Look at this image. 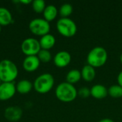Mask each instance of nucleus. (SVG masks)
<instances>
[{
	"instance_id": "obj_15",
	"label": "nucleus",
	"mask_w": 122,
	"mask_h": 122,
	"mask_svg": "<svg viewBox=\"0 0 122 122\" xmlns=\"http://www.w3.org/2000/svg\"><path fill=\"white\" fill-rule=\"evenodd\" d=\"M33 86L34 85L30 81L27 79H22L16 84V89L18 93L21 94H26L31 91Z\"/></svg>"
},
{
	"instance_id": "obj_13",
	"label": "nucleus",
	"mask_w": 122,
	"mask_h": 122,
	"mask_svg": "<svg viewBox=\"0 0 122 122\" xmlns=\"http://www.w3.org/2000/svg\"><path fill=\"white\" fill-rule=\"evenodd\" d=\"M56 43V39L55 37L51 34H48L43 36H41V39L39 40V44L41 46V48L42 49L49 50L50 49L53 48Z\"/></svg>"
},
{
	"instance_id": "obj_21",
	"label": "nucleus",
	"mask_w": 122,
	"mask_h": 122,
	"mask_svg": "<svg viewBox=\"0 0 122 122\" xmlns=\"http://www.w3.org/2000/svg\"><path fill=\"white\" fill-rule=\"evenodd\" d=\"M36 56L39 58L40 62H43V63H48L52 59L51 52L49 50L42 49L39 51V52Z\"/></svg>"
},
{
	"instance_id": "obj_3",
	"label": "nucleus",
	"mask_w": 122,
	"mask_h": 122,
	"mask_svg": "<svg viewBox=\"0 0 122 122\" xmlns=\"http://www.w3.org/2000/svg\"><path fill=\"white\" fill-rule=\"evenodd\" d=\"M107 59L108 54L107 50L102 46H96L89 52L86 61L89 65L94 68H97L104 66L107 63Z\"/></svg>"
},
{
	"instance_id": "obj_7",
	"label": "nucleus",
	"mask_w": 122,
	"mask_h": 122,
	"mask_svg": "<svg viewBox=\"0 0 122 122\" xmlns=\"http://www.w3.org/2000/svg\"><path fill=\"white\" fill-rule=\"evenodd\" d=\"M21 51L26 56H36L39 51L41 49L39 41L32 38H26L25 39L21 45Z\"/></svg>"
},
{
	"instance_id": "obj_27",
	"label": "nucleus",
	"mask_w": 122,
	"mask_h": 122,
	"mask_svg": "<svg viewBox=\"0 0 122 122\" xmlns=\"http://www.w3.org/2000/svg\"><path fill=\"white\" fill-rule=\"evenodd\" d=\"M120 61H121V63L122 64V54H121V56H120Z\"/></svg>"
},
{
	"instance_id": "obj_2",
	"label": "nucleus",
	"mask_w": 122,
	"mask_h": 122,
	"mask_svg": "<svg viewBox=\"0 0 122 122\" xmlns=\"http://www.w3.org/2000/svg\"><path fill=\"white\" fill-rule=\"evenodd\" d=\"M16 65L9 59L0 61V79L1 82H14L18 76Z\"/></svg>"
},
{
	"instance_id": "obj_25",
	"label": "nucleus",
	"mask_w": 122,
	"mask_h": 122,
	"mask_svg": "<svg viewBox=\"0 0 122 122\" xmlns=\"http://www.w3.org/2000/svg\"><path fill=\"white\" fill-rule=\"evenodd\" d=\"M114 122L112 119H109V118H105V119H101L99 122Z\"/></svg>"
},
{
	"instance_id": "obj_19",
	"label": "nucleus",
	"mask_w": 122,
	"mask_h": 122,
	"mask_svg": "<svg viewBox=\"0 0 122 122\" xmlns=\"http://www.w3.org/2000/svg\"><path fill=\"white\" fill-rule=\"evenodd\" d=\"M108 95L114 99H119L122 97V87L119 84L111 86L108 89Z\"/></svg>"
},
{
	"instance_id": "obj_4",
	"label": "nucleus",
	"mask_w": 122,
	"mask_h": 122,
	"mask_svg": "<svg viewBox=\"0 0 122 122\" xmlns=\"http://www.w3.org/2000/svg\"><path fill=\"white\" fill-rule=\"evenodd\" d=\"M54 85V78L49 73H44L36 78L34 82L35 91L39 94L49 92Z\"/></svg>"
},
{
	"instance_id": "obj_26",
	"label": "nucleus",
	"mask_w": 122,
	"mask_h": 122,
	"mask_svg": "<svg viewBox=\"0 0 122 122\" xmlns=\"http://www.w3.org/2000/svg\"><path fill=\"white\" fill-rule=\"evenodd\" d=\"M19 2H21L22 4H30V3H32V1H31V0H26V1L21 0V1H19Z\"/></svg>"
},
{
	"instance_id": "obj_6",
	"label": "nucleus",
	"mask_w": 122,
	"mask_h": 122,
	"mask_svg": "<svg viewBox=\"0 0 122 122\" xmlns=\"http://www.w3.org/2000/svg\"><path fill=\"white\" fill-rule=\"evenodd\" d=\"M29 28L32 34L40 36H43L46 34H49L51 29L49 22L44 19L41 18L32 19L29 22Z\"/></svg>"
},
{
	"instance_id": "obj_23",
	"label": "nucleus",
	"mask_w": 122,
	"mask_h": 122,
	"mask_svg": "<svg viewBox=\"0 0 122 122\" xmlns=\"http://www.w3.org/2000/svg\"><path fill=\"white\" fill-rule=\"evenodd\" d=\"M77 92L78 95L83 99H86L91 96V91L87 87H82Z\"/></svg>"
},
{
	"instance_id": "obj_28",
	"label": "nucleus",
	"mask_w": 122,
	"mask_h": 122,
	"mask_svg": "<svg viewBox=\"0 0 122 122\" xmlns=\"http://www.w3.org/2000/svg\"><path fill=\"white\" fill-rule=\"evenodd\" d=\"M1 26L0 25V33H1Z\"/></svg>"
},
{
	"instance_id": "obj_8",
	"label": "nucleus",
	"mask_w": 122,
	"mask_h": 122,
	"mask_svg": "<svg viewBox=\"0 0 122 122\" xmlns=\"http://www.w3.org/2000/svg\"><path fill=\"white\" fill-rule=\"evenodd\" d=\"M16 92L14 82H1L0 84V100L6 101L11 99Z\"/></svg>"
},
{
	"instance_id": "obj_24",
	"label": "nucleus",
	"mask_w": 122,
	"mask_h": 122,
	"mask_svg": "<svg viewBox=\"0 0 122 122\" xmlns=\"http://www.w3.org/2000/svg\"><path fill=\"white\" fill-rule=\"evenodd\" d=\"M117 81H118V84L122 87V71L118 74L117 76Z\"/></svg>"
},
{
	"instance_id": "obj_22",
	"label": "nucleus",
	"mask_w": 122,
	"mask_h": 122,
	"mask_svg": "<svg viewBox=\"0 0 122 122\" xmlns=\"http://www.w3.org/2000/svg\"><path fill=\"white\" fill-rule=\"evenodd\" d=\"M32 9L36 13H43L46 8V3L44 0H34L31 3Z\"/></svg>"
},
{
	"instance_id": "obj_17",
	"label": "nucleus",
	"mask_w": 122,
	"mask_h": 122,
	"mask_svg": "<svg viewBox=\"0 0 122 122\" xmlns=\"http://www.w3.org/2000/svg\"><path fill=\"white\" fill-rule=\"evenodd\" d=\"M13 22L12 14L5 7H0V25L7 26Z\"/></svg>"
},
{
	"instance_id": "obj_1",
	"label": "nucleus",
	"mask_w": 122,
	"mask_h": 122,
	"mask_svg": "<svg viewBox=\"0 0 122 122\" xmlns=\"http://www.w3.org/2000/svg\"><path fill=\"white\" fill-rule=\"evenodd\" d=\"M78 91L73 84L68 82H62L59 84L55 90L56 98L65 103H69L74 101L78 96Z\"/></svg>"
},
{
	"instance_id": "obj_9",
	"label": "nucleus",
	"mask_w": 122,
	"mask_h": 122,
	"mask_svg": "<svg viewBox=\"0 0 122 122\" xmlns=\"http://www.w3.org/2000/svg\"><path fill=\"white\" fill-rule=\"evenodd\" d=\"M71 61V54L66 51H60L54 57V64L59 68L67 66Z\"/></svg>"
},
{
	"instance_id": "obj_18",
	"label": "nucleus",
	"mask_w": 122,
	"mask_h": 122,
	"mask_svg": "<svg viewBox=\"0 0 122 122\" xmlns=\"http://www.w3.org/2000/svg\"><path fill=\"white\" fill-rule=\"evenodd\" d=\"M81 71H79L77 69H72L69 71L66 76V82L71 84H74L79 82L81 80Z\"/></svg>"
},
{
	"instance_id": "obj_12",
	"label": "nucleus",
	"mask_w": 122,
	"mask_h": 122,
	"mask_svg": "<svg viewBox=\"0 0 122 122\" xmlns=\"http://www.w3.org/2000/svg\"><path fill=\"white\" fill-rule=\"evenodd\" d=\"M91 96L96 99H103L108 95V89L102 84H95L91 89Z\"/></svg>"
},
{
	"instance_id": "obj_10",
	"label": "nucleus",
	"mask_w": 122,
	"mask_h": 122,
	"mask_svg": "<svg viewBox=\"0 0 122 122\" xmlns=\"http://www.w3.org/2000/svg\"><path fill=\"white\" fill-rule=\"evenodd\" d=\"M22 114V109L19 107L11 106L5 109L4 117L9 122H18L21 118Z\"/></svg>"
},
{
	"instance_id": "obj_11",
	"label": "nucleus",
	"mask_w": 122,
	"mask_h": 122,
	"mask_svg": "<svg viewBox=\"0 0 122 122\" xmlns=\"http://www.w3.org/2000/svg\"><path fill=\"white\" fill-rule=\"evenodd\" d=\"M22 65L25 71L32 72L39 68L40 66V61L37 56H28L24 59Z\"/></svg>"
},
{
	"instance_id": "obj_5",
	"label": "nucleus",
	"mask_w": 122,
	"mask_h": 122,
	"mask_svg": "<svg viewBox=\"0 0 122 122\" xmlns=\"http://www.w3.org/2000/svg\"><path fill=\"white\" fill-rule=\"evenodd\" d=\"M58 32L64 37H72L77 31L76 23L69 18H60L56 22Z\"/></svg>"
},
{
	"instance_id": "obj_29",
	"label": "nucleus",
	"mask_w": 122,
	"mask_h": 122,
	"mask_svg": "<svg viewBox=\"0 0 122 122\" xmlns=\"http://www.w3.org/2000/svg\"><path fill=\"white\" fill-rule=\"evenodd\" d=\"M1 84V79H0V84Z\"/></svg>"
},
{
	"instance_id": "obj_16",
	"label": "nucleus",
	"mask_w": 122,
	"mask_h": 122,
	"mask_svg": "<svg viewBox=\"0 0 122 122\" xmlns=\"http://www.w3.org/2000/svg\"><path fill=\"white\" fill-rule=\"evenodd\" d=\"M58 13H59V11L54 5L53 4L47 5L43 12L44 19L49 22L51 21L56 18Z\"/></svg>"
},
{
	"instance_id": "obj_20",
	"label": "nucleus",
	"mask_w": 122,
	"mask_h": 122,
	"mask_svg": "<svg viewBox=\"0 0 122 122\" xmlns=\"http://www.w3.org/2000/svg\"><path fill=\"white\" fill-rule=\"evenodd\" d=\"M73 12V7L71 4L66 3L61 6L59 13L61 18H68Z\"/></svg>"
},
{
	"instance_id": "obj_14",
	"label": "nucleus",
	"mask_w": 122,
	"mask_h": 122,
	"mask_svg": "<svg viewBox=\"0 0 122 122\" xmlns=\"http://www.w3.org/2000/svg\"><path fill=\"white\" fill-rule=\"evenodd\" d=\"M81 78L87 82L92 81L96 76V70L93 66L86 64L85 65L81 71Z\"/></svg>"
}]
</instances>
